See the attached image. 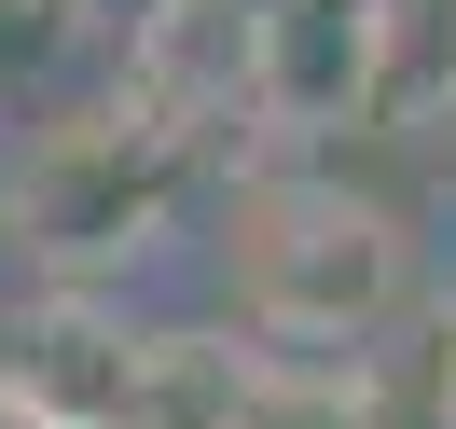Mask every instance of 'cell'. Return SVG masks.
I'll use <instances>...</instances> for the list:
<instances>
[{
	"instance_id": "cell-1",
	"label": "cell",
	"mask_w": 456,
	"mask_h": 429,
	"mask_svg": "<svg viewBox=\"0 0 456 429\" xmlns=\"http://www.w3.org/2000/svg\"><path fill=\"white\" fill-rule=\"evenodd\" d=\"M249 250H235V277H249V318L290 346H360L373 318L401 305V222L360 194H332V180H263L249 194Z\"/></svg>"
},
{
	"instance_id": "cell-3",
	"label": "cell",
	"mask_w": 456,
	"mask_h": 429,
	"mask_svg": "<svg viewBox=\"0 0 456 429\" xmlns=\"http://www.w3.org/2000/svg\"><path fill=\"white\" fill-rule=\"evenodd\" d=\"M387 84V0H249V111L346 125Z\"/></svg>"
},
{
	"instance_id": "cell-2",
	"label": "cell",
	"mask_w": 456,
	"mask_h": 429,
	"mask_svg": "<svg viewBox=\"0 0 456 429\" xmlns=\"http://www.w3.org/2000/svg\"><path fill=\"white\" fill-rule=\"evenodd\" d=\"M167 111H97V125H56L14 180V222L42 250H125V235L167 208Z\"/></svg>"
},
{
	"instance_id": "cell-4",
	"label": "cell",
	"mask_w": 456,
	"mask_h": 429,
	"mask_svg": "<svg viewBox=\"0 0 456 429\" xmlns=\"http://www.w3.org/2000/svg\"><path fill=\"white\" fill-rule=\"evenodd\" d=\"M56 42H69V0H0V84H28Z\"/></svg>"
}]
</instances>
